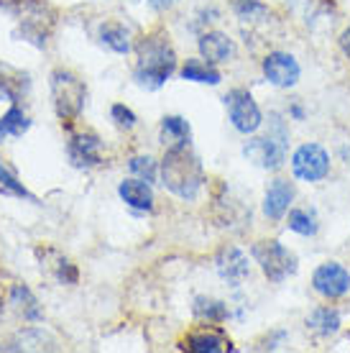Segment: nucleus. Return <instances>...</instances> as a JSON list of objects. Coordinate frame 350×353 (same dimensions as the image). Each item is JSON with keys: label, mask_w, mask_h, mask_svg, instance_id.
I'll list each match as a JSON object with an SVG mask.
<instances>
[{"label": "nucleus", "mask_w": 350, "mask_h": 353, "mask_svg": "<svg viewBox=\"0 0 350 353\" xmlns=\"http://www.w3.org/2000/svg\"><path fill=\"white\" fill-rule=\"evenodd\" d=\"M307 325L312 327L320 336H333L340 327V312L333 307H317L309 318H307Z\"/></svg>", "instance_id": "nucleus-19"}, {"label": "nucleus", "mask_w": 350, "mask_h": 353, "mask_svg": "<svg viewBox=\"0 0 350 353\" xmlns=\"http://www.w3.org/2000/svg\"><path fill=\"white\" fill-rule=\"evenodd\" d=\"M194 315L200 320H207V323H223L228 318V307H225V302L212 300V297H197L194 300Z\"/></svg>", "instance_id": "nucleus-23"}, {"label": "nucleus", "mask_w": 350, "mask_h": 353, "mask_svg": "<svg viewBox=\"0 0 350 353\" xmlns=\"http://www.w3.org/2000/svg\"><path fill=\"white\" fill-rule=\"evenodd\" d=\"M312 287L327 300H338L350 290V272L338 261H327V264L317 266L312 274Z\"/></svg>", "instance_id": "nucleus-8"}, {"label": "nucleus", "mask_w": 350, "mask_h": 353, "mask_svg": "<svg viewBox=\"0 0 350 353\" xmlns=\"http://www.w3.org/2000/svg\"><path fill=\"white\" fill-rule=\"evenodd\" d=\"M291 172L302 182H320L330 172V157H327V151L322 146L305 143L291 157Z\"/></svg>", "instance_id": "nucleus-6"}, {"label": "nucleus", "mask_w": 350, "mask_h": 353, "mask_svg": "<svg viewBox=\"0 0 350 353\" xmlns=\"http://www.w3.org/2000/svg\"><path fill=\"white\" fill-rule=\"evenodd\" d=\"M182 77L189 82H202V85H218L220 72L212 70L210 62L202 59H187V64L182 67Z\"/></svg>", "instance_id": "nucleus-21"}, {"label": "nucleus", "mask_w": 350, "mask_h": 353, "mask_svg": "<svg viewBox=\"0 0 350 353\" xmlns=\"http://www.w3.org/2000/svg\"><path fill=\"white\" fill-rule=\"evenodd\" d=\"M340 46H342V52H345V54L350 57V28H345V31H342V36H340Z\"/></svg>", "instance_id": "nucleus-32"}, {"label": "nucleus", "mask_w": 350, "mask_h": 353, "mask_svg": "<svg viewBox=\"0 0 350 353\" xmlns=\"http://www.w3.org/2000/svg\"><path fill=\"white\" fill-rule=\"evenodd\" d=\"M192 139V131H189V123L179 118V115H167L161 121V141L172 143V146H187Z\"/></svg>", "instance_id": "nucleus-18"}, {"label": "nucleus", "mask_w": 350, "mask_h": 353, "mask_svg": "<svg viewBox=\"0 0 350 353\" xmlns=\"http://www.w3.org/2000/svg\"><path fill=\"white\" fill-rule=\"evenodd\" d=\"M161 179L169 192H174L182 200H192L200 192L205 182L202 161L187 146H169L167 157L161 161Z\"/></svg>", "instance_id": "nucleus-1"}, {"label": "nucleus", "mask_w": 350, "mask_h": 353, "mask_svg": "<svg viewBox=\"0 0 350 353\" xmlns=\"http://www.w3.org/2000/svg\"><path fill=\"white\" fill-rule=\"evenodd\" d=\"M0 187H3L6 192H10V194H16V197H23V200H31V203H34V194L23 187V182H18V176L13 174L6 164H3V159H0Z\"/></svg>", "instance_id": "nucleus-25"}, {"label": "nucleus", "mask_w": 350, "mask_h": 353, "mask_svg": "<svg viewBox=\"0 0 350 353\" xmlns=\"http://www.w3.org/2000/svg\"><path fill=\"white\" fill-rule=\"evenodd\" d=\"M289 228L299 236H315L320 223H317L315 210H305V208H297V210L289 212Z\"/></svg>", "instance_id": "nucleus-24"}, {"label": "nucleus", "mask_w": 350, "mask_h": 353, "mask_svg": "<svg viewBox=\"0 0 350 353\" xmlns=\"http://www.w3.org/2000/svg\"><path fill=\"white\" fill-rule=\"evenodd\" d=\"M28 74L21 70H13L8 64H0V95L10 100V103H16L21 97L28 92Z\"/></svg>", "instance_id": "nucleus-15"}, {"label": "nucleus", "mask_w": 350, "mask_h": 353, "mask_svg": "<svg viewBox=\"0 0 350 353\" xmlns=\"http://www.w3.org/2000/svg\"><path fill=\"white\" fill-rule=\"evenodd\" d=\"M110 115H113V121L121 128H133L136 125V113H133L131 108L125 105H113V110H110Z\"/></svg>", "instance_id": "nucleus-27"}, {"label": "nucleus", "mask_w": 350, "mask_h": 353, "mask_svg": "<svg viewBox=\"0 0 350 353\" xmlns=\"http://www.w3.org/2000/svg\"><path fill=\"white\" fill-rule=\"evenodd\" d=\"M291 200H294V187L287 179H274L269 190H266V197H263V212L266 218L271 221H281L284 212L289 210Z\"/></svg>", "instance_id": "nucleus-12"}, {"label": "nucleus", "mask_w": 350, "mask_h": 353, "mask_svg": "<svg viewBox=\"0 0 350 353\" xmlns=\"http://www.w3.org/2000/svg\"><path fill=\"white\" fill-rule=\"evenodd\" d=\"M0 6H8V8H13V6H36V0H0Z\"/></svg>", "instance_id": "nucleus-31"}, {"label": "nucleus", "mask_w": 350, "mask_h": 353, "mask_svg": "<svg viewBox=\"0 0 350 353\" xmlns=\"http://www.w3.org/2000/svg\"><path fill=\"white\" fill-rule=\"evenodd\" d=\"M291 115H294V118H299V121H302V118H305V113H302V108H299V105H294V108H291Z\"/></svg>", "instance_id": "nucleus-33"}, {"label": "nucleus", "mask_w": 350, "mask_h": 353, "mask_svg": "<svg viewBox=\"0 0 350 353\" xmlns=\"http://www.w3.org/2000/svg\"><path fill=\"white\" fill-rule=\"evenodd\" d=\"M254 259L261 264V272L271 282H284L287 276L297 272V256L279 241H258L254 246Z\"/></svg>", "instance_id": "nucleus-5"}, {"label": "nucleus", "mask_w": 350, "mask_h": 353, "mask_svg": "<svg viewBox=\"0 0 350 353\" xmlns=\"http://www.w3.org/2000/svg\"><path fill=\"white\" fill-rule=\"evenodd\" d=\"M123 203L136 208V210H151L154 208V192H151L149 182H138V179H125L118 187Z\"/></svg>", "instance_id": "nucleus-17"}, {"label": "nucleus", "mask_w": 350, "mask_h": 353, "mask_svg": "<svg viewBox=\"0 0 350 353\" xmlns=\"http://www.w3.org/2000/svg\"><path fill=\"white\" fill-rule=\"evenodd\" d=\"M0 315H3V297H0Z\"/></svg>", "instance_id": "nucleus-34"}, {"label": "nucleus", "mask_w": 350, "mask_h": 353, "mask_svg": "<svg viewBox=\"0 0 350 353\" xmlns=\"http://www.w3.org/2000/svg\"><path fill=\"white\" fill-rule=\"evenodd\" d=\"M299 64L291 54L274 52L263 59V74L276 88H294L299 82Z\"/></svg>", "instance_id": "nucleus-9"}, {"label": "nucleus", "mask_w": 350, "mask_h": 353, "mask_svg": "<svg viewBox=\"0 0 350 353\" xmlns=\"http://www.w3.org/2000/svg\"><path fill=\"white\" fill-rule=\"evenodd\" d=\"M176 54L164 36H149L138 46V64H136V82L146 90H158L174 74Z\"/></svg>", "instance_id": "nucleus-2"}, {"label": "nucleus", "mask_w": 350, "mask_h": 353, "mask_svg": "<svg viewBox=\"0 0 350 353\" xmlns=\"http://www.w3.org/2000/svg\"><path fill=\"white\" fill-rule=\"evenodd\" d=\"M174 3H176V0H149V6L154 10H169Z\"/></svg>", "instance_id": "nucleus-30"}, {"label": "nucleus", "mask_w": 350, "mask_h": 353, "mask_svg": "<svg viewBox=\"0 0 350 353\" xmlns=\"http://www.w3.org/2000/svg\"><path fill=\"white\" fill-rule=\"evenodd\" d=\"M236 10L240 18H254V13H263L266 8H263L258 0H238Z\"/></svg>", "instance_id": "nucleus-28"}, {"label": "nucleus", "mask_w": 350, "mask_h": 353, "mask_svg": "<svg viewBox=\"0 0 350 353\" xmlns=\"http://www.w3.org/2000/svg\"><path fill=\"white\" fill-rule=\"evenodd\" d=\"M225 105L230 110V121L240 133H256L263 123L261 108L256 105V100L251 92L245 90H233L225 95Z\"/></svg>", "instance_id": "nucleus-7"}, {"label": "nucleus", "mask_w": 350, "mask_h": 353, "mask_svg": "<svg viewBox=\"0 0 350 353\" xmlns=\"http://www.w3.org/2000/svg\"><path fill=\"white\" fill-rule=\"evenodd\" d=\"M200 54L202 59H207L210 64H223L236 57V44L230 36L220 34V31H207L200 36Z\"/></svg>", "instance_id": "nucleus-13"}, {"label": "nucleus", "mask_w": 350, "mask_h": 353, "mask_svg": "<svg viewBox=\"0 0 350 353\" xmlns=\"http://www.w3.org/2000/svg\"><path fill=\"white\" fill-rule=\"evenodd\" d=\"M85 97H88V88L79 80L74 72L56 70L52 74V100L54 110L61 121L72 123L74 118H79L82 108H85Z\"/></svg>", "instance_id": "nucleus-3"}, {"label": "nucleus", "mask_w": 350, "mask_h": 353, "mask_svg": "<svg viewBox=\"0 0 350 353\" xmlns=\"http://www.w3.org/2000/svg\"><path fill=\"white\" fill-rule=\"evenodd\" d=\"M187 351H194V353H223V351H233V345L230 341L225 338L223 330H215V327H202L197 333L187 338V343H184Z\"/></svg>", "instance_id": "nucleus-14"}, {"label": "nucleus", "mask_w": 350, "mask_h": 353, "mask_svg": "<svg viewBox=\"0 0 350 353\" xmlns=\"http://www.w3.org/2000/svg\"><path fill=\"white\" fill-rule=\"evenodd\" d=\"M56 276H59V282H64V284H74L77 282V269H74L70 261H61Z\"/></svg>", "instance_id": "nucleus-29"}, {"label": "nucleus", "mask_w": 350, "mask_h": 353, "mask_svg": "<svg viewBox=\"0 0 350 353\" xmlns=\"http://www.w3.org/2000/svg\"><path fill=\"white\" fill-rule=\"evenodd\" d=\"M271 121L274 123L269 128V133L248 141L243 149L245 157L263 169H279L284 164V159H287V141H289V136L284 131L279 115H274Z\"/></svg>", "instance_id": "nucleus-4"}, {"label": "nucleus", "mask_w": 350, "mask_h": 353, "mask_svg": "<svg viewBox=\"0 0 350 353\" xmlns=\"http://www.w3.org/2000/svg\"><path fill=\"white\" fill-rule=\"evenodd\" d=\"M10 305L23 315V320L28 323H39V320L44 318V312H41V305L36 300V294L28 290L26 284H13L10 287Z\"/></svg>", "instance_id": "nucleus-16"}, {"label": "nucleus", "mask_w": 350, "mask_h": 353, "mask_svg": "<svg viewBox=\"0 0 350 353\" xmlns=\"http://www.w3.org/2000/svg\"><path fill=\"white\" fill-rule=\"evenodd\" d=\"M100 41L115 54H128L131 52V36L123 26L118 23H105V26L100 28Z\"/></svg>", "instance_id": "nucleus-22"}, {"label": "nucleus", "mask_w": 350, "mask_h": 353, "mask_svg": "<svg viewBox=\"0 0 350 353\" xmlns=\"http://www.w3.org/2000/svg\"><path fill=\"white\" fill-rule=\"evenodd\" d=\"M128 167H131L133 174H138L141 179H146V182H154L156 179V161L151 159V157H133L128 161Z\"/></svg>", "instance_id": "nucleus-26"}, {"label": "nucleus", "mask_w": 350, "mask_h": 353, "mask_svg": "<svg viewBox=\"0 0 350 353\" xmlns=\"http://www.w3.org/2000/svg\"><path fill=\"white\" fill-rule=\"evenodd\" d=\"M70 161L79 169L103 164V141L95 133H79L70 141Z\"/></svg>", "instance_id": "nucleus-10"}, {"label": "nucleus", "mask_w": 350, "mask_h": 353, "mask_svg": "<svg viewBox=\"0 0 350 353\" xmlns=\"http://www.w3.org/2000/svg\"><path fill=\"white\" fill-rule=\"evenodd\" d=\"M28 128H31L28 115L21 108H10L8 113L0 118V143L6 141V139H10V136H23Z\"/></svg>", "instance_id": "nucleus-20"}, {"label": "nucleus", "mask_w": 350, "mask_h": 353, "mask_svg": "<svg viewBox=\"0 0 350 353\" xmlns=\"http://www.w3.org/2000/svg\"><path fill=\"white\" fill-rule=\"evenodd\" d=\"M218 272L220 276L230 282L233 287H238L240 282L248 279V274H251V264H248V259L240 248L230 246V248H223L218 256Z\"/></svg>", "instance_id": "nucleus-11"}]
</instances>
